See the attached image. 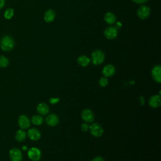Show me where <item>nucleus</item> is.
Listing matches in <instances>:
<instances>
[{"instance_id":"4468645a","label":"nucleus","mask_w":161,"mask_h":161,"mask_svg":"<svg viewBox=\"0 0 161 161\" xmlns=\"http://www.w3.org/2000/svg\"><path fill=\"white\" fill-rule=\"evenodd\" d=\"M28 136L31 140L36 141L40 138L41 134L38 130L36 128H31L28 131Z\"/></svg>"},{"instance_id":"7ed1b4c3","label":"nucleus","mask_w":161,"mask_h":161,"mask_svg":"<svg viewBox=\"0 0 161 161\" xmlns=\"http://www.w3.org/2000/svg\"><path fill=\"white\" fill-rule=\"evenodd\" d=\"M9 158L11 161H21L23 155L19 149L17 148H11L9 152Z\"/></svg>"},{"instance_id":"9b49d317","label":"nucleus","mask_w":161,"mask_h":161,"mask_svg":"<svg viewBox=\"0 0 161 161\" xmlns=\"http://www.w3.org/2000/svg\"><path fill=\"white\" fill-rule=\"evenodd\" d=\"M115 71V67L113 65L108 64L103 68L102 72L105 77H109L113 76L114 74Z\"/></svg>"},{"instance_id":"f03ea898","label":"nucleus","mask_w":161,"mask_h":161,"mask_svg":"<svg viewBox=\"0 0 161 161\" xmlns=\"http://www.w3.org/2000/svg\"><path fill=\"white\" fill-rule=\"evenodd\" d=\"M104 60V54L101 50H94L91 54V61L94 65H99Z\"/></svg>"},{"instance_id":"2eb2a0df","label":"nucleus","mask_w":161,"mask_h":161,"mask_svg":"<svg viewBox=\"0 0 161 161\" xmlns=\"http://www.w3.org/2000/svg\"><path fill=\"white\" fill-rule=\"evenodd\" d=\"M36 110L40 114L45 115L48 114L49 112V107L47 104L42 103H40L37 106Z\"/></svg>"},{"instance_id":"5701e85b","label":"nucleus","mask_w":161,"mask_h":161,"mask_svg":"<svg viewBox=\"0 0 161 161\" xmlns=\"http://www.w3.org/2000/svg\"><path fill=\"white\" fill-rule=\"evenodd\" d=\"M108 80L106 77H102L99 80V84L101 87H105L108 85Z\"/></svg>"},{"instance_id":"f257e3e1","label":"nucleus","mask_w":161,"mask_h":161,"mask_svg":"<svg viewBox=\"0 0 161 161\" xmlns=\"http://www.w3.org/2000/svg\"><path fill=\"white\" fill-rule=\"evenodd\" d=\"M14 47V40L9 36H3L0 41V47L4 52L11 51Z\"/></svg>"},{"instance_id":"aec40b11","label":"nucleus","mask_w":161,"mask_h":161,"mask_svg":"<svg viewBox=\"0 0 161 161\" xmlns=\"http://www.w3.org/2000/svg\"><path fill=\"white\" fill-rule=\"evenodd\" d=\"M43 121V118L40 115H35L31 118V122L35 125H40Z\"/></svg>"},{"instance_id":"6ab92c4d","label":"nucleus","mask_w":161,"mask_h":161,"mask_svg":"<svg viewBox=\"0 0 161 161\" xmlns=\"http://www.w3.org/2000/svg\"><path fill=\"white\" fill-rule=\"evenodd\" d=\"M26 136V134L25 131H23V130H19L16 133L15 138H16V140L18 142H23V141H24L25 140Z\"/></svg>"},{"instance_id":"4be33fe9","label":"nucleus","mask_w":161,"mask_h":161,"mask_svg":"<svg viewBox=\"0 0 161 161\" xmlns=\"http://www.w3.org/2000/svg\"><path fill=\"white\" fill-rule=\"evenodd\" d=\"M13 14H14L13 9L12 8H8L4 13V16L6 19H9L13 17Z\"/></svg>"},{"instance_id":"cd10ccee","label":"nucleus","mask_w":161,"mask_h":161,"mask_svg":"<svg viewBox=\"0 0 161 161\" xmlns=\"http://www.w3.org/2000/svg\"><path fill=\"white\" fill-rule=\"evenodd\" d=\"M5 5V0H0V9H1Z\"/></svg>"},{"instance_id":"f8f14e48","label":"nucleus","mask_w":161,"mask_h":161,"mask_svg":"<svg viewBox=\"0 0 161 161\" xmlns=\"http://www.w3.org/2000/svg\"><path fill=\"white\" fill-rule=\"evenodd\" d=\"M149 105L154 108H158L161 104V99L160 96L159 95H154L150 97L148 101Z\"/></svg>"},{"instance_id":"bb28decb","label":"nucleus","mask_w":161,"mask_h":161,"mask_svg":"<svg viewBox=\"0 0 161 161\" xmlns=\"http://www.w3.org/2000/svg\"><path fill=\"white\" fill-rule=\"evenodd\" d=\"M92 161H104V160L101 157H95L94 158H93L92 160Z\"/></svg>"},{"instance_id":"a878e982","label":"nucleus","mask_w":161,"mask_h":161,"mask_svg":"<svg viewBox=\"0 0 161 161\" xmlns=\"http://www.w3.org/2000/svg\"><path fill=\"white\" fill-rule=\"evenodd\" d=\"M133 2L137 3V4H142V3H145L148 1V0H131Z\"/></svg>"},{"instance_id":"412c9836","label":"nucleus","mask_w":161,"mask_h":161,"mask_svg":"<svg viewBox=\"0 0 161 161\" xmlns=\"http://www.w3.org/2000/svg\"><path fill=\"white\" fill-rule=\"evenodd\" d=\"M9 65V60L5 56L0 55V67H6Z\"/></svg>"},{"instance_id":"c85d7f7f","label":"nucleus","mask_w":161,"mask_h":161,"mask_svg":"<svg viewBox=\"0 0 161 161\" xmlns=\"http://www.w3.org/2000/svg\"><path fill=\"white\" fill-rule=\"evenodd\" d=\"M121 26V23H120L119 22H118L115 28L117 29V28H119Z\"/></svg>"},{"instance_id":"9d476101","label":"nucleus","mask_w":161,"mask_h":161,"mask_svg":"<svg viewBox=\"0 0 161 161\" xmlns=\"http://www.w3.org/2000/svg\"><path fill=\"white\" fill-rule=\"evenodd\" d=\"M18 125L21 129L28 128L30 126V121L25 115H21L18 118Z\"/></svg>"},{"instance_id":"a211bd4d","label":"nucleus","mask_w":161,"mask_h":161,"mask_svg":"<svg viewBox=\"0 0 161 161\" xmlns=\"http://www.w3.org/2000/svg\"><path fill=\"white\" fill-rule=\"evenodd\" d=\"M77 63L82 67H86L90 63V59L86 55H81L77 58Z\"/></svg>"},{"instance_id":"20e7f679","label":"nucleus","mask_w":161,"mask_h":161,"mask_svg":"<svg viewBox=\"0 0 161 161\" xmlns=\"http://www.w3.org/2000/svg\"><path fill=\"white\" fill-rule=\"evenodd\" d=\"M150 13V8L147 6L143 5L138 8L137 11V15L140 19H145L149 16Z\"/></svg>"},{"instance_id":"39448f33","label":"nucleus","mask_w":161,"mask_h":161,"mask_svg":"<svg viewBox=\"0 0 161 161\" xmlns=\"http://www.w3.org/2000/svg\"><path fill=\"white\" fill-rule=\"evenodd\" d=\"M28 155L31 160L38 161L41 157V152L38 148L32 147L28 150Z\"/></svg>"},{"instance_id":"dca6fc26","label":"nucleus","mask_w":161,"mask_h":161,"mask_svg":"<svg viewBox=\"0 0 161 161\" xmlns=\"http://www.w3.org/2000/svg\"><path fill=\"white\" fill-rule=\"evenodd\" d=\"M55 15V12L53 9H48L44 14V20L47 23H50L54 20Z\"/></svg>"},{"instance_id":"b1692460","label":"nucleus","mask_w":161,"mask_h":161,"mask_svg":"<svg viewBox=\"0 0 161 161\" xmlns=\"http://www.w3.org/2000/svg\"><path fill=\"white\" fill-rule=\"evenodd\" d=\"M89 128V125L87 123H83L81 125V130L84 131H86Z\"/></svg>"},{"instance_id":"1a4fd4ad","label":"nucleus","mask_w":161,"mask_h":161,"mask_svg":"<svg viewBox=\"0 0 161 161\" xmlns=\"http://www.w3.org/2000/svg\"><path fill=\"white\" fill-rule=\"evenodd\" d=\"M152 75L153 79L160 83L161 82V67L159 65H155L152 70Z\"/></svg>"},{"instance_id":"393cba45","label":"nucleus","mask_w":161,"mask_h":161,"mask_svg":"<svg viewBox=\"0 0 161 161\" xmlns=\"http://www.w3.org/2000/svg\"><path fill=\"white\" fill-rule=\"evenodd\" d=\"M59 101V99L58 98H54V97H52L50 99V103H51L52 104H55V103H57V102H58Z\"/></svg>"},{"instance_id":"c756f323","label":"nucleus","mask_w":161,"mask_h":161,"mask_svg":"<svg viewBox=\"0 0 161 161\" xmlns=\"http://www.w3.org/2000/svg\"><path fill=\"white\" fill-rule=\"evenodd\" d=\"M22 148H23V150H26V146H23Z\"/></svg>"},{"instance_id":"423d86ee","label":"nucleus","mask_w":161,"mask_h":161,"mask_svg":"<svg viewBox=\"0 0 161 161\" xmlns=\"http://www.w3.org/2000/svg\"><path fill=\"white\" fill-rule=\"evenodd\" d=\"M89 129L91 134L96 137L101 136L103 133V129L102 126L97 123H92L89 126Z\"/></svg>"},{"instance_id":"f3484780","label":"nucleus","mask_w":161,"mask_h":161,"mask_svg":"<svg viewBox=\"0 0 161 161\" xmlns=\"http://www.w3.org/2000/svg\"><path fill=\"white\" fill-rule=\"evenodd\" d=\"M104 19V21L108 24L112 25V24H113V23H114L116 22V16L113 13L108 12V13L105 14Z\"/></svg>"},{"instance_id":"ddd939ff","label":"nucleus","mask_w":161,"mask_h":161,"mask_svg":"<svg viewBox=\"0 0 161 161\" xmlns=\"http://www.w3.org/2000/svg\"><path fill=\"white\" fill-rule=\"evenodd\" d=\"M59 119L58 116L55 114H50L46 118V123L50 126H54L58 123Z\"/></svg>"},{"instance_id":"6e6552de","label":"nucleus","mask_w":161,"mask_h":161,"mask_svg":"<svg viewBox=\"0 0 161 161\" xmlns=\"http://www.w3.org/2000/svg\"><path fill=\"white\" fill-rule=\"evenodd\" d=\"M81 117L83 120L87 123L92 122L94 119V115L92 111L88 109H85L82 111Z\"/></svg>"},{"instance_id":"0eeeda50","label":"nucleus","mask_w":161,"mask_h":161,"mask_svg":"<svg viewBox=\"0 0 161 161\" xmlns=\"http://www.w3.org/2000/svg\"><path fill=\"white\" fill-rule=\"evenodd\" d=\"M104 36L109 40H112L115 38L118 35L117 29L113 26H109L106 28L104 30Z\"/></svg>"}]
</instances>
